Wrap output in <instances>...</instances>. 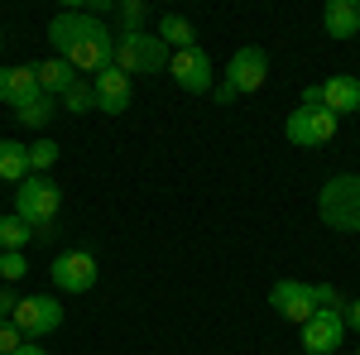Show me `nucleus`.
Listing matches in <instances>:
<instances>
[{
  "instance_id": "1",
  "label": "nucleus",
  "mask_w": 360,
  "mask_h": 355,
  "mask_svg": "<svg viewBox=\"0 0 360 355\" xmlns=\"http://www.w3.org/2000/svg\"><path fill=\"white\" fill-rule=\"evenodd\" d=\"M49 39H53V53L68 58L77 72H91L96 77L101 67L115 63V34L91 10H63V15H53Z\"/></svg>"
},
{
  "instance_id": "2",
  "label": "nucleus",
  "mask_w": 360,
  "mask_h": 355,
  "mask_svg": "<svg viewBox=\"0 0 360 355\" xmlns=\"http://www.w3.org/2000/svg\"><path fill=\"white\" fill-rule=\"evenodd\" d=\"M63 212V192H58L53 178H39L29 173L25 183L15 188V217L34 226V240H53V221Z\"/></svg>"
},
{
  "instance_id": "3",
  "label": "nucleus",
  "mask_w": 360,
  "mask_h": 355,
  "mask_svg": "<svg viewBox=\"0 0 360 355\" xmlns=\"http://www.w3.org/2000/svg\"><path fill=\"white\" fill-rule=\"evenodd\" d=\"M317 217H322L327 231H341V235L360 231V173H336V178L322 183Z\"/></svg>"
},
{
  "instance_id": "4",
  "label": "nucleus",
  "mask_w": 360,
  "mask_h": 355,
  "mask_svg": "<svg viewBox=\"0 0 360 355\" xmlns=\"http://www.w3.org/2000/svg\"><path fill=\"white\" fill-rule=\"evenodd\" d=\"M173 49H168L159 34H149V29H139V34H115V67L135 82V77H154V72H164Z\"/></svg>"
},
{
  "instance_id": "5",
  "label": "nucleus",
  "mask_w": 360,
  "mask_h": 355,
  "mask_svg": "<svg viewBox=\"0 0 360 355\" xmlns=\"http://www.w3.org/2000/svg\"><path fill=\"white\" fill-rule=\"evenodd\" d=\"M336 125L341 120L327 106H303L298 101V106L288 110V120H283V139L298 144V149H322L327 139H336Z\"/></svg>"
},
{
  "instance_id": "6",
  "label": "nucleus",
  "mask_w": 360,
  "mask_h": 355,
  "mask_svg": "<svg viewBox=\"0 0 360 355\" xmlns=\"http://www.w3.org/2000/svg\"><path fill=\"white\" fill-rule=\"evenodd\" d=\"M15 327L25 331V341L53 336V331L63 327V302H58L53 293H29V298H20V307H15Z\"/></svg>"
},
{
  "instance_id": "7",
  "label": "nucleus",
  "mask_w": 360,
  "mask_h": 355,
  "mask_svg": "<svg viewBox=\"0 0 360 355\" xmlns=\"http://www.w3.org/2000/svg\"><path fill=\"white\" fill-rule=\"evenodd\" d=\"M49 278H53L58 293H91L101 269H96V259L86 250H63V254H53V264H49Z\"/></svg>"
},
{
  "instance_id": "8",
  "label": "nucleus",
  "mask_w": 360,
  "mask_h": 355,
  "mask_svg": "<svg viewBox=\"0 0 360 355\" xmlns=\"http://www.w3.org/2000/svg\"><path fill=\"white\" fill-rule=\"evenodd\" d=\"M168 77L183 86V91H193V96L217 91V67H212V58H207V49H202V44L168 58Z\"/></svg>"
},
{
  "instance_id": "9",
  "label": "nucleus",
  "mask_w": 360,
  "mask_h": 355,
  "mask_svg": "<svg viewBox=\"0 0 360 355\" xmlns=\"http://www.w3.org/2000/svg\"><path fill=\"white\" fill-rule=\"evenodd\" d=\"M264 82H269V53H264L259 44L236 49L231 63H226V86H231L236 96H250V91H259Z\"/></svg>"
},
{
  "instance_id": "10",
  "label": "nucleus",
  "mask_w": 360,
  "mask_h": 355,
  "mask_svg": "<svg viewBox=\"0 0 360 355\" xmlns=\"http://www.w3.org/2000/svg\"><path fill=\"white\" fill-rule=\"evenodd\" d=\"M269 307H274L283 322H312L317 312V283H303V278H278L269 288Z\"/></svg>"
},
{
  "instance_id": "11",
  "label": "nucleus",
  "mask_w": 360,
  "mask_h": 355,
  "mask_svg": "<svg viewBox=\"0 0 360 355\" xmlns=\"http://www.w3.org/2000/svg\"><path fill=\"white\" fill-rule=\"evenodd\" d=\"M44 96V86H39V63H10V67H0V106H29V101H39Z\"/></svg>"
},
{
  "instance_id": "12",
  "label": "nucleus",
  "mask_w": 360,
  "mask_h": 355,
  "mask_svg": "<svg viewBox=\"0 0 360 355\" xmlns=\"http://www.w3.org/2000/svg\"><path fill=\"white\" fill-rule=\"evenodd\" d=\"M341 341H346V317L341 312L317 307L312 322H303V351L307 355H332V351H341Z\"/></svg>"
},
{
  "instance_id": "13",
  "label": "nucleus",
  "mask_w": 360,
  "mask_h": 355,
  "mask_svg": "<svg viewBox=\"0 0 360 355\" xmlns=\"http://www.w3.org/2000/svg\"><path fill=\"white\" fill-rule=\"evenodd\" d=\"M91 91H96V110H101V115H125V110H130V96H135V82L111 63V67H101V72L91 77Z\"/></svg>"
},
{
  "instance_id": "14",
  "label": "nucleus",
  "mask_w": 360,
  "mask_h": 355,
  "mask_svg": "<svg viewBox=\"0 0 360 355\" xmlns=\"http://www.w3.org/2000/svg\"><path fill=\"white\" fill-rule=\"evenodd\" d=\"M322 106L332 110L336 120H341V115H356L360 110V77H351V72L327 77V82H322Z\"/></svg>"
},
{
  "instance_id": "15",
  "label": "nucleus",
  "mask_w": 360,
  "mask_h": 355,
  "mask_svg": "<svg viewBox=\"0 0 360 355\" xmlns=\"http://www.w3.org/2000/svg\"><path fill=\"white\" fill-rule=\"evenodd\" d=\"M322 29L332 39H356L360 34V5L356 0H327L322 5Z\"/></svg>"
},
{
  "instance_id": "16",
  "label": "nucleus",
  "mask_w": 360,
  "mask_h": 355,
  "mask_svg": "<svg viewBox=\"0 0 360 355\" xmlns=\"http://www.w3.org/2000/svg\"><path fill=\"white\" fill-rule=\"evenodd\" d=\"M25 178H29V144H20V139H0V183L20 188Z\"/></svg>"
},
{
  "instance_id": "17",
  "label": "nucleus",
  "mask_w": 360,
  "mask_h": 355,
  "mask_svg": "<svg viewBox=\"0 0 360 355\" xmlns=\"http://www.w3.org/2000/svg\"><path fill=\"white\" fill-rule=\"evenodd\" d=\"M77 82V67L68 63V58H49V63H39V86H44V96H53L63 101V91Z\"/></svg>"
},
{
  "instance_id": "18",
  "label": "nucleus",
  "mask_w": 360,
  "mask_h": 355,
  "mask_svg": "<svg viewBox=\"0 0 360 355\" xmlns=\"http://www.w3.org/2000/svg\"><path fill=\"white\" fill-rule=\"evenodd\" d=\"M159 39H164L173 53H183V49H197V29L188 15H159V29H154Z\"/></svg>"
},
{
  "instance_id": "19",
  "label": "nucleus",
  "mask_w": 360,
  "mask_h": 355,
  "mask_svg": "<svg viewBox=\"0 0 360 355\" xmlns=\"http://www.w3.org/2000/svg\"><path fill=\"white\" fill-rule=\"evenodd\" d=\"M58 106L68 110V115H86V110H96V91H91V77H77V82L63 91V101Z\"/></svg>"
},
{
  "instance_id": "20",
  "label": "nucleus",
  "mask_w": 360,
  "mask_h": 355,
  "mask_svg": "<svg viewBox=\"0 0 360 355\" xmlns=\"http://www.w3.org/2000/svg\"><path fill=\"white\" fill-rule=\"evenodd\" d=\"M34 240V226H25V221L15 217H0V250H15V254H25V245Z\"/></svg>"
},
{
  "instance_id": "21",
  "label": "nucleus",
  "mask_w": 360,
  "mask_h": 355,
  "mask_svg": "<svg viewBox=\"0 0 360 355\" xmlns=\"http://www.w3.org/2000/svg\"><path fill=\"white\" fill-rule=\"evenodd\" d=\"M53 115H58V101H53V96H39V101H29V106L15 110V120H20L25 130H44Z\"/></svg>"
},
{
  "instance_id": "22",
  "label": "nucleus",
  "mask_w": 360,
  "mask_h": 355,
  "mask_svg": "<svg viewBox=\"0 0 360 355\" xmlns=\"http://www.w3.org/2000/svg\"><path fill=\"white\" fill-rule=\"evenodd\" d=\"M58 164V144L53 139H34L29 144V173H39V178H49V168Z\"/></svg>"
},
{
  "instance_id": "23",
  "label": "nucleus",
  "mask_w": 360,
  "mask_h": 355,
  "mask_svg": "<svg viewBox=\"0 0 360 355\" xmlns=\"http://www.w3.org/2000/svg\"><path fill=\"white\" fill-rule=\"evenodd\" d=\"M115 15H120L125 34H139V29L149 25V5H144V0H120V5H115Z\"/></svg>"
},
{
  "instance_id": "24",
  "label": "nucleus",
  "mask_w": 360,
  "mask_h": 355,
  "mask_svg": "<svg viewBox=\"0 0 360 355\" xmlns=\"http://www.w3.org/2000/svg\"><path fill=\"white\" fill-rule=\"evenodd\" d=\"M25 273H29V259H25V254H15V250H0V278H5V283H20Z\"/></svg>"
},
{
  "instance_id": "25",
  "label": "nucleus",
  "mask_w": 360,
  "mask_h": 355,
  "mask_svg": "<svg viewBox=\"0 0 360 355\" xmlns=\"http://www.w3.org/2000/svg\"><path fill=\"white\" fill-rule=\"evenodd\" d=\"M20 346H25V331L15 322H0V355H15Z\"/></svg>"
},
{
  "instance_id": "26",
  "label": "nucleus",
  "mask_w": 360,
  "mask_h": 355,
  "mask_svg": "<svg viewBox=\"0 0 360 355\" xmlns=\"http://www.w3.org/2000/svg\"><path fill=\"white\" fill-rule=\"evenodd\" d=\"M317 307H327V312H341V307H346V298L336 293L332 283H317Z\"/></svg>"
},
{
  "instance_id": "27",
  "label": "nucleus",
  "mask_w": 360,
  "mask_h": 355,
  "mask_svg": "<svg viewBox=\"0 0 360 355\" xmlns=\"http://www.w3.org/2000/svg\"><path fill=\"white\" fill-rule=\"evenodd\" d=\"M15 307H20L15 288H0V322H15Z\"/></svg>"
},
{
  "instance_id": "28",
  "label": "nucleus",
  "mask_w": 360,
  "mask_h": 355,
  "mask_svg": "<svg viewBox=\"0 0 360 355\" xmlns=\"http://www.w3.org/2000/svg\"><path fill=\"white\" fill-rule=\"evenodd\" d=\"M341 317H346V331H356V336H360V298L346 302V307H341Z\"/></svg>"
},
{
  "instance_id": "29",
  "label": "nucleus",
  "mask_w": 360,
  "mask_h": 355,
  "mask_svg": "<svg viewBox=\"0 0 360 355\" xmlns=\"http://www.w3.org/2000/svg\"><path fill=\"white\" fill-rule=\"evenodd\" d=\"M303 106H322V82L303 86Z\"/></svg>"
},
{
  "instance_id": "30",
  "label": "nucleus",
  "mask_w": 360,
  "mask_h": 355,
  "mask_svg": "<svg viewBox=\"0 0 360 355\" xmlns=\"http://www.w3.org/2000/svg\"><path fill=\"white\" fill-rule=\"evenodd\" d=\"M212 96H217L221 106H231V101H236V91H231V86H226V82H217V91H212Z\"/></svg>"
},
{
  "instance_id": "31",
  "label": "nucleus",
  "mask_w": 360,
  "mask_h": 355,
  "mask_svg": "<svg viewBox=\"0 0 360 355\" xmlns=\"http://www.w3.org/2000/svg\"><path fill=\"white\" fill-rule=\"evenodd\" d=\"M15 355H49V346H39V341H25V346H20Z\"/></svg>"
},
{
  "instance_id": "32",
  "label": "nucleus",
  "mask_w": 360,
  "mask_h": 355,
  "mask_svg": "<svg viewBox=\"0 0 360 355\" xmlns=\"http://www.w3.org/2000/svg\"><path fill=\"white\" fill-rule=\"evenodd\" d=\"M356 355H360V346H356Z\"/></svg>"
}]
</instances>
